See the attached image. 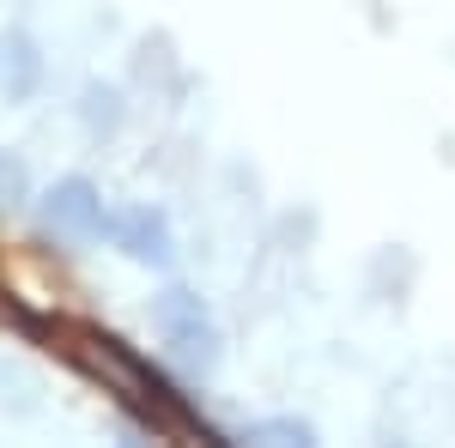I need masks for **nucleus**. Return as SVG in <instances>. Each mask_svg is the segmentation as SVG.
Returning a JSON list of instances; mask_svg holds the SVG:
<instances>
[{
  "label": "nucleus",
  "instance_id": "f03ea898",
  "mask_svg": "<svg viewBox=\"0 0 455 448\" xmlns=\"http://www.w3.org/2000/svg\"><path fill=\"white\" fill-rule=\"evenodd\" d=\"M152 321H158L164 345H176V358H188L195 370H212V364H219V334H212L201 297H188V291H164V297L152 303Z\"/></svg>",
  "mask_w": 455,
  "mask_h": 448
},
{
  "label": "nucleus",
  "instance_id": "39448f33",
  "mask_svg": "<svg viewBox=\"0 0 455 448\" xmlns=\"http://www.w3.org/2000/svg\"><path fill=\"white\" fill-rule=\"evenodd\" d=\"M31 85H36L31 36H6V49H0V91L6 98H31Z\"/></svg>",
  "mask_w": 455,
  "mask_h": 448
},
{
  "label": "nucleus",
  "instance_id": "f257e3e1",
  "mask_svg": "<svg viewBox=\"0 0 455 448\" xmlns=\"http://www.w3.org/2000/svg\"><path fill=\"white\" fill-rule=\"evenodd\" d=\"M43 334H49V340H55V351H61V358H73L85 376L109 381V388L128 400V413L146 418L152 430H201V424L188 418V406H182V400H176L171 388L152 376V370H146V364L122 340H109V334H98V327H68V321H61V327H43Z\"/></svg>",
  "mask_w": 455,
  "mask_h": 448
},
{
  "label": "nucleus",
  "instance_id": "423d86ee",
  "mask_svg": "<svg viewBox=\"0 0 455 448\" xmlns=\"http://www.w3.org/2000/svg\"><path fill=\"white\" fill-rule=\"evenodd\" d=\"M255 436H261V443H310V430H304V424H261Z\"/></svg>",
  "mask_w": 455,
  "mask_h": 448
},
{
  "label": "nucleus",
  "instance_id": "20e7f679",
  "mask_svg": "<svg viewBox=\"0 0 455 448\" xmlns=\"http://www.w3.org/2000/svg\"><path fill=\"white\" fill-rule=\"evenodd\" d=\"M109 237H116V248L128 255V261H140V267H171L176 248H171V231H164V218L158 212H122V218H109L104 224Z\"/></svg>",
  "mask_w": 455,
  "mask_h": 448
},
{
  "label": "nucleus",
  "instance_id": "7ed1b4c3",
  "mask_svg": "<svg viewBox=\"0 0 455 448\" xmlns=\"http://www.w3.org/2000/svg\"><path fill=\"white\" fill-rule=\"evenodd\" d=\"M43 224H49V237H61V242H92V237H104V200H98V188L92 182H61L49 200H43Z\"/></svg>",
  "mask_w": 455,
  "mask_h": 448
}]
</instances>
